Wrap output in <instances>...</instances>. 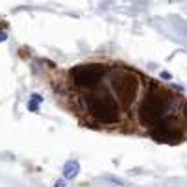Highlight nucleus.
<instances>
[{
	"label": "nucleus",
	"mask_w": 187,
	"mask_h": 187,
	"mask_svg": "<svg viewBox=\"0 0 187 187\" xmlns=\"http://www.w3.org/2000/svg\"><path fill=\"white\" fill-rule=\"evenodd\" d=\"M171 95L161 85H150L145 97L137 106V121L143 128H154L159 121L165 119V111L169 108Z\"/></svg>",
	"instance_id": "1"
},
{
	"label": "nucleus",
	"mask_w": 187,
	"mask_h": 187,
	"mask_svg": "<svg viewBox=\"0 0 187 187\" xmlns=\"http://www.w3.org/2000/svg\"><path fill=\"white\" fill-rule=\"evenodd\" d=\"M87 113L100 124H117L121 121V106L108 93H91L85 98Z\"/></svg>",
	"instance_id": "2"
},
{
	"label": "nucleus",
	"mask_w": 187,
	"mask_h": 187,
	"mask_svg": "<svg viewBox=\"0 0 187 187\" xmlns=\"http://www.w3.org/2000/svg\"><path fill=\"white\" fill-rule=\"evenodd\" d=\"M139 74L135 71H128V69H117L111 76V89L113 95L119 102V106L122 108H130L133 104V100L137 98L139 93Z\"/></svg>",
	"instance_id": "3"
},
{
	"label": "nucleus",
	"mask_w": 187,
	"mask_h": 187,
	"mask_svg": "<svg viewBox=\"0 0 187 187\" xmlns=\"http://www.w3.org/2000/svg\"><path fill=\"white\" fill-rule=\"evenodd\" d=\"M106 74V67L100 63H85V65H76L69 71V80L72 82L78 89L93 91L97 89L100 80Z\"/></svg>",
	"instance_id": "4"
},
{
	"label": "nucleus",
	"mask_w": 187,
	"mask_h": 187,
	"mask_svg": "<svg viewBox=\"0 0 187 187\" xmlns=\"http://www.w3.org/2000/svg\"><path fill=\"white\" fill-rule=\"evenodd\" d=\"M150 135L157 143H178L183 137V126L178 121V117L169 115L150 130Z\"/></svg>",
	"instance_id": "5"
},
{
	"label": "nucleus",
	"mask_w": 187,
	"mask_h": 187,
	"mask_svg": "<svg viewBox=\"0 0 187 187\" xmlns=\"http://www.w3.org/2000/svg\"><path fill=\"white\" fill-rule=\"evenodd\" d=\"M80 174V163L71 159L63 165V180H74Z\"/></svg>",
	"instance_id": "6"
},
{
	"label": "nucleus",
	"mask_w": 187,
	"mask_h": 187,
	"mask_svg": "<svg viewBox=\"0 0 187 187\" xmlns=\"http://www.w3.org/2000/svg\"><path fill=\"white\" fill-rule=\"evenodd\" d=\"M28 109H30V111H39V104L34 102V100H30V102H28Z\"/></svg>",
	"instance_id": "7"
},
{
	"label": "nucleus",
	"mask_w": 187,
	"mask_h": 187,
	"mask_svg": "<svg viewBox=\"0 0 187 187\" xmlns=\"http://www.w3.org/2000/svg\"><path fill=\"white\" fill-rule=\"evenodd\" d=\"M30 100H34V102H37V104H41V102H43L44 98H43L41 95H37V93H34V95L30 97Z\"/></svg>",
	"instance_id": "8"
},
{
	"label": "nucleus",
	"mask_w": 187,
	"mask_h": 187,
	"mask_svg": "<svg viewBox=\"0 0 187 187\" xmlns=\"http://www.w3.org/2000/svg\"><path fill=\"white\" fill-rule=\"evenodd\" d=\"M54 187H65V180H58V182L54 183Z\"/></svg>",
	"instance_id": "9"
},
{
	"label": "nucleus",
	"mask_w": 187,
	"mask_h": 187,
	"mask_svg": "<svg viewBox=\"0 0 187 187\" xmlns=\"http://www.w3.org/2000/svg\"><path fill=\"white\" fill-rule=\"evenodd\" d=\"M8 39V34L6 32H0V41H6Z\"/></svg>",
	"instance_id": "10"
},
{
	"label": "nucleus",
	"mask_w": 187,
	"mask_h": 187,
	"mask_svg": "<svg viewBox=\"0 0 187 187\" xmlns=\"http://www.w3.org/2000/svg\"><path fill=\"white\" fill-rule=\"evenodd\" d=\"M161 78H167V80H169V78H171V74H169V72H161Z\"/></svg>",
	"instance_id": "11"
},
{
	"label": "nucleus",
	"mask_w": 187,
	"mask_h": 187,
	"mask_svg": "<svg viewBox=\"0 0 187 187\" xmlns=\"http://www.w3.org/2000/svg\"><path fill=\"white\" fill-rule=\"evenodd\" d=\"M183 113H185V121H187V106H185V109H183Z\"/></svg>",
	"instance_id": "12"
}]
</instances>
